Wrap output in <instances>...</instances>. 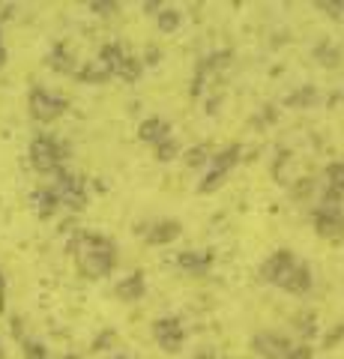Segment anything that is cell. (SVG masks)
<instances>
[{"mask_svg":"<svg viewBox=\"0 0 344 359\" xmlns=\"http://www.w3.org/2000/svg\"><path fill=\"white\" fill-rule=\"evenodd\" d=\"M75 255H78V266L81 273H87L90 278H102L108 276L117 264V249L114 243L105 240V237H96V233H81L75 240Z\"/></svg>","mask_w":344,"mask_h":359,"instance_id":"6da1fadb","label":"cell"},{"mask_svg":"<svg viewBox=\"0 0 344 359\" xmlns=\"http://www.w3.org/2000/svg\"><path fill=\"white\" fill-rule=\"evenodd\" d=\"M252 347H254V353L263 356V359H305L308 356L305 347L294 344L287 335H279V332H261V335H254Z\"/></svg>","mask_w":344,"mask_h":359,"instance_id":"7a4b0ae2","label":"cell"},{"mask_svg":"<svg viewBox=\"0 0 344 359\" xmlns=\"http://www.w3.org/2000/svg\"><path fill=\"white\" fill-rule=\"evenodd\" d=\"M63 153H66V147H60L48 135H39V138H33V144H30V165L36 168L39 174H51V171L57 174Z\"/></svg>","mask_w":344,"mask_h":359,"instance_id":"3957f363","label":"cell"},{"mask_svg":"<svg viewBox=\"0 0 344 359\" xmlns=\"http://www.w3.org/2000/svg\"><path fill=\"white\" fill-rule=\"evenodd\" d=\"M338 198L341 195H326L324 204H320V210L315 212V228L320 237H341L344 233V212L338 207Z\"/></svg>","mask_w":344,"mask_h":359,"instance_id":"277c9868","label":"cell"},{"mask_svg":"<svg viewBox=\"0 0 344 359\" xmlns=\"http://www.w3.org/2000/svg\"><path fill=\"white\" fill-rule=\"evenodd\" d=\"M66 111V99L63 96H54L48 93V90H30V114L33 120H39V123H51V120H57L60 114Z\"/></svg>","mask_w":344,"mask_h":359,"instance_id":"5b68a950","label":"cell"},{"mask_svg":"<svg viewBox=\"0 0 344 359\" xmlns=\"http://www.w3.org/2000/svg\"><path fill=\"white\" fill-rule=\"evenodd\" d=\"M57 195L60 204L72 207V210H81L87 204V189H84V180L75 177V174H66V171H57V183L51 189Z\"/></svg>","mask_w":344,"mask_h":359,"instance_id":"8992f818","label":"cell"},{"mask_svg":"<svg viewBox=\"0 0 344 359\" xmlns=\"http://www.w3.org/2000/svg\"><path fill=\"white\" fill-rule=\"evenodd\" d=\"M299 266V261L291 255V252H275L270 261H266L263 266H261V278L266 285H279V287H284L287 282H291V276H294V269Z\"/></svg>","mask_w":344,"mask_h":359,"instance_id":"52a82bcc","label":"cell"},{"mask_svg":"<svg viewBox=\"0 0 344 359\" xmlns=\"http://www.w3.org/2000/svg\"><path fill=\"white\" fill-rule=\"evenodd\" d=\"M153 332H156V339L159 344L165 347V351H180V344L186 339V332H183V323L177 320V318H162L156 320V327H153Z\"/></svg>","mask_w":344,"mask_h":359,"instance_id":"ba28073f","label":"cell"},{"mask_svg":"<svg viewBox=\"0 0 344 359\" xmlns=\"http://www.w3.org/2000/svg\"><path fill=\"white\" fill-rule=\"evenodd\" d=\"M138 135H141V141H147V144H162L165 138H171V123L162 117H150L141 123Z\"/></svg>","mask_w":344,"mask_h":359,"instance_id":"9c48e42d","label":"cell"},{"mask_svg":"<svg viewBox=\"0 0 344 359\" xmlns=\"http://www.w3.org/2000/svg\"><path fill=\"white\" fill-rule=\"evenodd\" d=\"M180 237V222L174 219H165V222H156L153 228L147 231V243L150 245H168Z\"/></svg>","mask_w":344,"mask_h":359,"instance_id":"30bf717a","label":"cell"},{"mask_svg":"<svg viewBox=\"0 0 344 359\" xmlns=\"http://www.w3.org/2000/svg\"><path fill=\"white\" fill-rule=\"evenodd\" d=\"M144 290H147V285H144V273H132V276H126L123 282L117 285V299L135 302V299L144 297Z\"/></svg>","mask_w":344,"mask_h":359,"instance_id":"8fae6325","label":"cell"},{"mask_svg":"<svg viewBox=\"0 0 344 359\" xmlns=\"http://www.w3.org/2000/svg\"><path fill=\"white\" fill-rule=\"evenodd\" d=\"M30 204H33V210L39 212V219H48V216H54V210L60 207V201H57V195H54L51 189H39V192L30 195Z\"/></svg>","mask_w":344,"mask_h":359,"instance_id":"7c38bea8","label":"cell"},{"mask_svg":"<svg viewBox=\"0 0 344 359\" xmlns=\"http://www.w3.org/2000/svg\"><path fill=\"white\" fill-rule=\"evenodd\" d=\"M209 264H213V255L209 252H183L177 257V266L188 269V273H204Z\"/></svg>","mask_w":344,"mask_h":359,"instance_id":"4fadbf2b","label":"cell"},{"mask_svg":"<svg viewBox=\"0 0 344 359\" xmlns=\"http://www.w3.org/2000/svg\"><path fill=\"white\" fill-rule=\"evenodd\" d=\"M75 75H78V81H87V84H99V81H105V78H111V69H108V66L102 63V60H90V63H87L84 66V69H78V72H75Z\"/></svg>","mask_w":344,"mask_h":359,"instance_id":"5bb4252c","label":"cell"},{"mask_svg":"<svg viewBox=\"0 0 344 359\" xmlns=\"http://www.w3.org/2000/svg\"><path fill=\"white\" fill-rule=\"evenodd\" d=\"M48 66L57 72H75V63L69 57V51L63 48V45H54V51L48 54Z\"/></svg>","mask_w":344,"mask_h":359,"instance_id":"9a60e30c","label":"cell"},{"mask_svg":"<svg viewBox=\"0 0 344 359\" xmlns=\"http://www.w3.org/2000/svg\"><path fill=\"white\" fill-rule=\"evenodd\" d=\"M315 57H317V63H324V66H338L341 54H338V48H336V45H329V42H320L317 48H315Z\"/></svg>","mask_w":344,"mask_h":359,"instance_id":"2e32d148","label":"cell"},{"mask_svg":"<svg viewBox=\"0 0 344 359\" xmlns=\"http://www.w3.org/2000/svg\"><path fill=\"white\" fill-rule=\"evenodd\" d=\"M326 186H329L332 195L344 192V165H329L326 168Z\"/></svg>","mask_w":344,"mask_h":359,"instance_id":"e0dca14e","label":"cell"},{"mask_svg":"<svg viewBox=\"0 0 344 359\" xmlns=\"http://www.w3.org/2000/svg\"><path fill=\"white\" fill-rule=\"evenodd\" d=\"M114 75L126 78V81H135V78L141 75V63H138L135 57H129V54H126V57H123V63L117 66V72H114Z\"/></svg>","mask_w":344,"mask_h":359,"instance_id":"ac0fdd59","label":"cell"},{"mask_svg":"<svg viewBox=\"0 0 344 359\" xmlns=\"http://www.w3.org/2000/svg\"><path fill=\"white\" fill-rule=\"evenodd\" d=\"M177 27H180V13H177V9H162L159 13V30L162 33H174Z\"/></svg>","mask_w":344,"mask_h":359,"instance_id":"d6986e66","label":"cell"},{"mask_svg":"<svg viewBox=\"0 0 344 359\" xmlns=\"http://www.w3.org/2000/svg\"><path fill=\"white\" fill-rule=\"evenodd\" d=\"M156 156L162 162H171L174 156H177V141L174 138H165L162 144H156Z\"/></svg>","mask_w":344,"mask_h":359,"instance_id":"ffe728a7","label":"cell"},{"mask_svg":"<svg viewBox=\"0 0 344 359\" xmlns=\"http://www.w3.org/2000/svg\"><path fill=\"white\" fill-rule=\"evenodd\" d=\"M25 359H48V351L39 341H25Z\"/></svg>","mask_w":344,"mask_h":359,"instance_id":"44dd1931","label":"cell"},{"mask_svg":"<svg viewBox=\"0 0 344 359\" xmlns=\"http://www.w3.org/2000/svg\"><path fill=\"white\" fill-rule=\"evenodd\" d=\"M186 162H188V165H207V162H209L207 147H192V150L186 153Z\"/></svg>","mask_w":344,"mask_h":359,"instance_id":"7402d4cb","label":"cell"},{"mask_svg":"<svg viewBox=\"0 0 344 359\" xmlns=\"http://www.w3.org/2000/svg\"><path fill=\"white\" fill-rule=\"evenodd\" d=\"M299 102H303V105L315 102V93H312V90H305V93H294L291 99H287V105H299Z\"/></svg>","mask_w":344,"mask_h":359,"instance_id":"603a6c76","label":"cell"},{"mask_svg":"<svg viewBox=\"0 0 344 359\" xmlns=\"http://www.w3.org/2000/svg\"><path fill=\"white\" fill-rule=\"evenodd\" d=\"M90 9H96L99 15H114L117 13V4H90Z\"/></svg>","mask_w":344,"mask_h":359,"instance_id":"cb8c5ba5","label":"cell"},{"mask_svg":"<svg viewBox=\"0 0 344 359\" xmlns=\"http://www.w3.org/2000/svg\"><path fill=\"white\" fill-rule=\"evenodd\" d=\"M317 6H320V9H326L332 18H341V13H344V4H317Z\"/></svg>","mask_w":344,"mask_h":359,"instance_id":"d4e9b609","label":"cell"},{"mask_svg":"<svg viewBox=\"0 0 344 359\" xmlns=\"http://www.w3.org/2000/svg\"><path fill=\"white\" fill-rule=\"evenodd\" d=\"M4 287H6V282H4V276H0V309H4Z\"/></svg>","mask_w":344,"mask_h":359,"instance_id":"484cf974","label":"cell"},{"mask_svg":"<svg viewBox=\"0 0 344 359\" xmlns=\"http://www.w3.org/2000/svg\"><path fill=\"white\" fill-rule=\"evenodd\" d=\"M0 359H6V356H4V347H0Z\"/></svg>","mask_w":344,"mask_h":359,"instance_id":"4316f807","label":"cell"},{"mask_svg":"<svg viewBox=\"0 0 344 359\" xmlns=\"http://www.w3.org/2000/svg\"><path fill=\"white\" fill-rule=\"evenodd\" d=\"M66 359H78V356H66Z\"/></svg>","mask_w":344,"mask_h":359,"instance_id":"83f0119b","label":"cell"},{"mask_svg":"<svg viewBox=\"0 0 344 359\" xmlns=\"http://www.w3.org/2000/svg\"><path fill=\"white\" fill-rule=\"evenodd\" d=\"M117 359H126V356H117Z\"/></svg>","mask_w":344,"mask_h":359,"instance_id":"f1b7e54d","label":"cell"}]
</instances>
